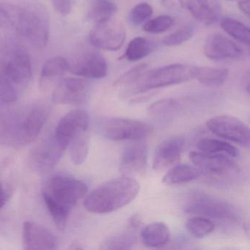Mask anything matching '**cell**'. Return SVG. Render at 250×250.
Segmentation results:
<instances>
[{"label": "cell", "instance_id": "obj_25", "mask_svg": "<svg viewBox=\"0 0 250 250\" xmlns=\"http://www.w3.org/2000/svg\"><path fill=\"white\" fill-rule=\"evenodd\" d=\"M197 148L200 151L210 153H222L232 158L236 157L238 152L235 146L228 142L213 138H203L198 142Z\"/></svg>", "mask_w": 250, "mask_h": 250}, {"label": "cell", "instance_id": "obj_5", "mask_svg": "<svg viewBox=\"0 0 250 250\" xmlns=\"http://www.w3.org/2000/svg\"><path fill=\"white\" fill-rule=\"evenodd\" d=\"M183 205L184 211L191 214L228 222H238L240 219L233 206L201 191L188 193Z\"/></svg>", "mask_w": 250, "mask_h": 250}, {"label": "cell", "instance_id": "obj_18", "mask_svg": "<svg viewBox=\"0 0 250 250\" xmlns=\"http://www.w3.org/2000/svg\"><path fill=\"white\" fill-rule=\"evenodd\" d=\"M205 55L213 61L238 59L243 55V51L232 41L219 33L208 36L203 46Z\"/></svg>", "mask_w": 250, "mask_h": 250}, {"label": "cell", "instance_id": "obj_41", "mask_svg": "<svg viewBox=\"0 0 250 250\" xmlns=\"http://www.w3.org/2000/svg\"><path fill=\"white\" fill-rule=\"evenodd\" d=\"M238 8L240 11L247 17L250 18V0H239L238 1Z\"/></svg>", "mask_w": 250, "mask_h": 250}, {"label": "cell", "instance_id": "obj_6", "mask_svg": "<svg viewBox=\"0 0 250 250\" xmlns=\"http://www.w3.org/2000/svg\"><path fill=\"white\" fill-rule=\"evenodd\" d=\"M28 109L0 110V146L20 147L34 142L29 129Z\"/></svg>", "mask_w": 250, "mask_h": 250}, {"label": "cell", "instance_id": "obj_40", "mask_svg": "<svg viewBox=\"0 0 250 250\" xmlns=\"http://www.w3.org/2000/svg\"><path fill=\"white\" fill-rule=\"evenodd\" d=\"M142 219L140 215L135 214L131 216V219L128 220V228L131 230H135L141 225Z\"/></svg>", "mask_w": 250, "mask_h": 250}, {"label": "cell", "instance_id": "obj_32", "mask_svg": "<svg viewBox=\"0 0 250 250\" xmlns=\"http://www.w3.org/2000/svg\"><path fill=\"white\" fill-rule=\"evenodd\" d=\"M17 98V87L0 71V108L14 103Z\"/></svg>", "mask_w": 250, "mask_h": 250}, {"label": "cell", "instance_id": "obj_38", "mask_svg": "<svg viewBox=\"0 0 250 250\" xmlns=\"http://www.w3.org/2000/svg\"><path fill=\"white\" fill-rule=\"evenodd\" d=\"M55 11L61 15L67 16L71 13V4L70 0H52Z\"/></svg>", "mask_w": 250, "mask_h": 250}, {"label": "cell", "instance_id": "obj_10", "mask_svg": "<svg viewBox=\"0 0 250 250\" xmlns=\"http://www.w3.org/2000/svg\"><path fill=\"white\" fill-rule=\"evenodd\" d=\"M126 37L122 23L111 20L95 24L89 34V41L94 47L115 52L121 49Z\"/></svg>", "mask_w": 250, "mask_h": 250}, {"label": "cell", "instance_id": "obj_13", "mask_svg": "<svg viewBox=\"0 0 250 250\" xmlns=\"http://www.w3.org/2000/svg\"><path fill=\"white\" fill-rule=\"evenodd\" d=\"M89 84L83 79L69 77L58 83L52 93V101L58 104L78 105L87 100Z\"/></svg>", "mask_w": 250, "mask_h": 250}, {"label": "cell", "instance_id": "obj_8", "mask_svg": "<svg viewBox=\"0 0 250 250\" xmlns=\"http://www.w3.org/2000/svg\"><path fill=\"white\" fill-rule=\"evenodd\" d=\"M213 134L224 140L236 143L243 147H250V128L239 118L230 115H218L206 122Z\"/></svg>", "mask_w": 250, "mask_h": 250}, {"label": "cell", "instance_id": "obj_39", "mask_svg": "<svg viewBox=\"0 0 250 250\" xmlns=\"http://www.w3.org/2000/svg\"><path fill=\"white\" fill-rule=\"evenodd\" d=\"M9 192V188L5 185L3 180L1 178V171H0V209H2L6 204L10 196Z\"/></svg>", "mask_w": 250, "mask_h": 250}, {"label": "cell", "instance_id": "obj_16", "mask_svg": "<svg viewBox=\"0 0 250 250\" xmlns=\"http://www.w3.org/2000/svg\"><path fill=\"white\" fill-rule=\"evenodd\" d=\"M186 147V140L181 136H175L164 140L156 147L153 159V169L161 172L181 159Z\"/></svg>", "mask_w": 250, "mask_h": 250}, {"label": "cell", "instance_id": "obj_26", "mask_svg": "<svg viewBox=\"0 0 250 250\" xmlns=\"http://www.w3.org/2000/svg\"><path fill=\"white\" fill-rule=\"evenodd\" d=\"M154 46L150 41L143 37L134 38L127 46L124 57L130 62H137L153 52Z\"/></svg>", "mask_w": 250, "mask_h": 250}, {"label": "cell", "instance_id": "obj_33", "mask_svg": "<svg viewBox=\"0 0 250 250\" xmlns=\"http://www.w3.org/2000/svg\"><path fill=\"white\" fill-rule=\"evenodd\" d=\"M195 26L188 24L165 38L163 43L167 46H176L188 42L195 33Z\"/></svg>", "mask_w": 250, "mask_h": 250}, {"label": "cell", "instance_id": "obj_2", "mask_svg": "<svg viewBox=\"0 0 250 250\" xmlns=\"http://www.w3.org/2000/svg\"><path fill=\"white\" fill-rule=\"evenodd\" d=\"M138 181L128 175L109 180L86 197L84 206L91 213H111L129 204L140 192Z\"/></svg>", "mask_w": 250, "mask_h": 250}, {"label": "cell", "instance_id": "obj_42", "mask_svg": "<svg viewBox=\"0 0 250 250\" xmlns=\"http://www.w3.org/2000/svg\"><path fill=\"white\" fill-rule=\"evenodd\" d=\"M4 19H8L7 18L6 14H5V11H2L1 8H0V21H2V20Z\"/></svg>", "mask_w": 250, "mask_h": 250}, {"label": "cell", "instance_id": "obj_21", "mask_svg": "<svg viewBox=\"0 0 250 250\" xmlns=\"http://www.w3.org/2000/svg\"><path fill=\"white\" fill-rule=\"evenodd\" d=\"M140 238L146 247L159 248L166 245L169 241L170 231L164 222H153L143 228Z\"/></svg>", "mask_w": 250, "mask_h": 250}, {"label": "cell", "instance_id": "obj_24", "mask_svg": "<svg viewBox=\"0 0 250 250\" xmlns=\"http://www.w3.org/2000/svg\"><path fill=\"white\" fill-rule=\"evenodd\" d=\"M202 172L196 167L188 165H179L169 169L162 179L166 185H176L194 181L201 176Z\"/></svg>", "mask_w": 250, "mask_h": 250}, {"label": "cell", "instance_id": "obj_36", "mask_svg": "<svg viewBox=\"0 0 250 250\" xmlns=\"http://www.w3.org/2000/svg\"><path fill=\"white\" fill-rule=\"evenodd\" d=\"M153 10L151 5L147 3L138 4L134 6L128 15V21L133 26L144 24L153 15Z\"/></svg>", "mask_w": 250, "mask_h": 250}, {"label": "cell", "instance_id": "obj_37", "mask_svg": "<svg viewBox=\"0 0 250 250\" xmlns=\"http://www.w3.org/2000/svg\"><path fill=\"white\" fill-rule=\"evenodd\" d=\"M177 106H178V103L175 99H161L148 106L147 113L151 116H159L172 110L176 108Z\"/></svg>", "mask_w": 250, "mask_h": 250}, {"label": "cell", "instance_id": "obj_28", "mask_svg": "<svg viewBox=\"0 0 250 250\" xmlns=\"http://www.w3.org/2000/svg\"><path fill=\"white\" fill-rule=\"evenodd\" d=\"M117 11L115 3L108 0H99L90 9L88 18L95 24L111 20Z\"/></svg>", "mask_w": 250, "mask_h": 250}, {"label": "cell", "instance_id": "obj_15", "mask_svg": "<svg viewBox=\"0 0 250 250\" xmlns=\"http://www.w3.org/2000/svg\"><path fill=\"white\" fill-rule=\"evenodd\" d=\"M65 150L55 135L48 137L32 152L30 163L38 172H49L58 163Z\"/></svg>", "mask_w": 250, "mask_h": 250}, {"label": "cell", "instance_id": "obj_27", "mask_svg": "<svg viewBox=\"0 0 250 250\" xmlns=\"http://www.w3.org/2000/svg\"><path fill=\"white\" fill-rule=\"evenodd\" d=\"M221 27L235 40L249 46L250 30L245 24L232 18H224L221 21Z\"/></svg>", "mask_w": 250, "mask_h": 250}, {"label": "cell", "instance_id": "obj_30", "mask_svg": "<svg viewBox=\"0 0 250 250\" xmlns=\"http://www.w3.org/2000/svg\"><path fill=\"white\" fill-rule=\"evenodd\" d=\"M137 241V236L132 231L112 235L104 241L102 250H129Z\"/></svg>", "mask_w": 250, "mask_h": 250}, {"label": "cell", "instance_id": "obj_4", "mask_svg": "<svg viewBox=\"0 0 250 250\" xmlns=\"http://www.w3.org/2000/svg\"><path fill=\"white\" fill-rule=\"evenodd\" d=\"M193 67L172 64L146 71L138 81L128 89L131 94L145 93L153 89L180 84L193 79Z\"/></svg>", "mask_w": 250, "mask_h": 250}, {"label": "cell", "instance_id": "obj_1", "mask_svg": "<svg viewBox=\"0 0 250 250\" xmlns=\"http://www.w3.org/2000/svg\"><path fill=\"white\" fill-rule=\"evenodd\" d=\"M87 193V185L80 180L65 175L51 178L43 190V197L58 229H65L71 210Z\"/></svg>", "mask_w": 250, "mask_h": 250}, {"label": "cell", "instance_id": "obj_35", "mask_svg": "<svg viewBox=\"0 0 250 250\" xmlns=\"http://www.w3.org/2000/svg\"><path fill=\"white\" fill-rule=\"evenodd\" d=\"M174 24V20L169 16H159L146 21L143 24V30L151 34H159L169 30Z\"/></svg>", "mask_w": 250, "mask_h": 250}, {"label": "cell", "instance_id": "obj_3", "mask_svg": "<svg viewBox=\"0 0 250 250\" xmlns=\"http://www.w3.org/2000/svg\"><path fill=\"white\" fill-rule=\"evenodd\" d=\"M7 18L15 25L21 36L34 47L43 49L49 39V18L41 5L28 4L16 7Z\"/></svg>", "mask_w": 250, "mask_h": 250}, {"label": "cell", "instance_id": "obj_11", "mask_svg": "<svg viewBox=\"0 0 250 250\" xmlns=\"http://www.w3.org/2000/svg\"><path fill=\"white\" fill-rule=\"evenodd\" d=\"M231 156L222 153H210L192 151L189 153L190 160L202 173L212 176H225L238 170V165Z\"/></svg>", "mask_w": 250, "mask_h": 250}, {"label": "cell", "instance_id": "obj_14", "mask_svg": "<svg viewBox=\"0 0 250 250\" xmlns=\"http://www.w3.org/2000/svg\"><path fill=\"white\" fill-rule=\"evenodd\" d=\"M69 71L77 77L99 80L107 74V62L97 51H86L70 65Z\"/></svg>", "mask_w": 250, "mask_h": 250}, {"label": "cell", "instance_id": "obj_29", "mask_svg": "<svg viewBox=\"0 0 250 250\" xmlns=\"http://www.w3.org/2000/svg\"><path fill=\"white\" fill-rule=\"evenodd\" d=\"M90 145V137L88 131L83 133L74 139L69 146L70 154L73 163L77 165H81L87 158Z\"/></svg>", "mask_w": 250, "mask_h": 250}, {"label": "cell", "instance_id": "obj_7", "mask_svg": "<svg viewBox=\"0 0 250 250\" xmlns=\"http://www.w3.org/2000/svg\"><path fill=\"white\" fill-rule=\"evenodd\" d=\"M102 135L112 141H135L148 137L153 127L143 121L124 118H110L101 124Z\"/></svg>", "mask_w": 250, "mask_h": 250}, {"label": "cell", "instance_id": "obj_34", "mask_svg": "<svg viewBox=\"0 0 250 250\" xmlns=\"http://www.w3.org/2000/svg\"><path fill=\"white\" fill-rule=\"evenodd\" d=\"M147 70V65L146 64L137 65L124 73L118 80H115L113 85L117 87H128L131 88Z\"/></svg>", "mask_w": 250, "mask_h": 250}, {"label": "cell", "instance_id": "obj_19", "mask_svg": "<svg viewBox=\"0 0 250 250\" xmlns=\"http://www.w3.org/2000/svg\"><path fill=\"white\" fill-rule=\"evenodd\" d=\"M133 142L123 153L120 170L127 175H144L147 167V145L143 140Z\"/></svg>", "mask_w": 250, "mask_h": 250}, {"label": "cell", "instance_id": "obj_31", "mask_svg": "<svg viewBox=\"0 0 250 250\" xmlns=\"http://www.w3.org/2000/svg\"><path fill=\"white\" fill-rule=\"evenodd\" d=\"M187 228L193 236L203 238L213 232L215 225L207 218L195 216L187 221Z\"/></svg>", "mask_w": 250, "mask_h": 250}, {"label": "cell", "instance_id": "obj_12", "mask_svg": "<svg viewBox=\"0 0 250 250\" xmlns=\"http://www.w3.org/2000/svg\"><path fill=\"white\" fill-rule=\"evenodd\" d=\"M89 115L83 109L71 111L58 123L55 129V138L64 148L78 136L88 131Z\"/></svg>", "mask_w": 250, "mask_h": 250}, {"label": "cell", "instance_id": "obj_20", "mask_svg": "<svg viewBox=\"0 0 250 250\" xmlns=\"http://www.w3.org/2000/svg\"><path fill=\"white\" fill-rule=\"evenodd\" d=\"M181 6L194 18L206 25H212L219 20L220 5L216 0H178Z\"/></svg>", "mask_w": 250, "mask_h": 250}, {"label": "cell", "instance_id": "obj_22", "mask_svg": "<svg viewBox=\"0 0 250 250\" xmlns=\"http://www.w3.org/2000/svg\"><path fill=\"white\" fill-rule=\"evenodd\" d=\"M70 63L62 57H54L46 61L41 74V84L45 86L55 83L69 71Z\"/></svg>", "mask_w": 250, "mask_h": 250}, {"label": "cell", "instance_id": "obj_9", "mask_svg": "<svg viewBox=\"0 0 250 250\" xmlns=\"http://www.w3.org/2000/svg\"><path fill=\"white\" fill-rule=\"evenodd\" d=\"M0 71L16 87H24L32 77V65L28 53L22 48L14 47L2 58Z\"/></svg>", "mask_w": 250, "mask_h": 250}, {"label": "cell", "instance_id": "obj_23", "mask_svg": "<svg viewBox=\"0 0 250 250\" xmlns=\"http://www.w3.org/2000/svg\"><path fill=\"white\" fill-rule=\"evenodd\" d=\"M228 77L225 68L212 67H193V79L208 87H217L223 85Z\"/></svg>", "mask_w": 250, "mask_h": 250}, {"label": "cell", "instance_id": "obj_17", "mask_svg": "<svg viewBox=\"0 0 250 250\" xmlns=\"http://www.w3.org/2000/svg\"><path fill=\"white\" fill-rule=\"evenodd\" d=\"M23 244L25 250H56L58 238L43 225L33 222L23 225Z\"/></svg>", "mask_w": 250, "mask_h": 250}]
</instances>
